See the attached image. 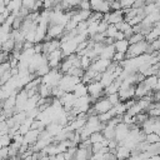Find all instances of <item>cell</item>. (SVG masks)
<instances>
[{
	"mask_svg": "<svg viewBox=\"0 0 160 160\" xmlns=\"http://www.w3.org/2000/svg\"><path fill=\"white\" fill-rule=\"evenodd\" d=\"M78 8L81 9V10H91V6H90L89 0H81V1L79 2Z\"/></svg>",
	"mask_w": 160,
	"mask_h": 160,
	"instance_id": "40",
	"label": "cell"
},
{
	"mask_svg": "<svg viewBox=\"0 0 160 160\" xmlns=\"http://www.w3.org/2000/svg\"><path fill=\"white\" fill-rule=\"evenodd\" d=\"M65 29L62 25H58V24H49L48 25V31H46V36L45 40L49 39H60L61 35L64 34Z\"/></svg>",
	"mask_w": 160,
	"mask_h": 160,
	"instance_id": "7",
	"label": "cell"
},
{
	"mask_svg": "<svg viewBox=\"0 0 160 160\" xmlns=\"http://www.w3.org/2000/svg\"><path fill=\"white\" fill-rule=\"evenodd\" d=\"M111 102L109 101V99L106 98V96H100V98H98L94 102H92V110H94V112L95 114H101V112H105V111H108V110H110L111 109Z\"/></svg>",
	"mask_w": 160,
	"mask_h": 160,
	"instance_id": "4",
	"label": "cell"
},
{
	"mask_svg": "<svg viewBox=\"0 0 160 160\" xmlns=\"http://www.w3.org/2000/svg\"><path fill=\"white\" fill-rule=\"evenodd\" d=\"M0 142H1L2 146H9L11 144V135L10 134L0 135Z\"/></svg>",
	"mask_w": 160,
	"mask_h": 160,
	"instance_id": "36",
	"label": "cell"
},
{
	"mask_svg": "<svg viewBox=\"0 0 160 160\" xmlns=\"http://www.w3.org/2000/svg\"><path fill=\"white\" fill-rule=\"evenodd\" d=\"M108 22L105 21V20H100L99 21V24H98V32H105V30H106V28H108Z\"/></svg>",
	"mask_w": 160,
	"mask_h": 160,
	"instance_id": "43",
	"label": "cell"
},
{
	"mask_svg": "<svg viewBox=\"0 0 160 160\" xmlns=\"http://www.w3.org/2000/svg\"><path fill=\"white\" fill-rule=\"evenodd\" d=\"M114 54H115L114 44H109V45L105 44V46L102 48V50H101L99 58H101V59H106V60H111L112 56H114Z\"/></svg>",
	"mask_w": 160,
	"mask_h": 160,
	"instance_id": "16",
	"label": "cell"
},
{
	"mask_svg": "<svg viewBox=\"0 0 160 160\" xmlns=\"http://www.w3.org/2000/svg\"><path fill=\"white\" fill-rule=\"evenodd\" d=\"M40 131L41 130H38V129H30L26 134H24V144L31 146L32 144H35V141L38 140L39 135H40Z\"/></svg>",
	"mask_w": 160,
	"mask_h": 160,
	"instance_id": "13",
	"label": "cell"
},
{
	"mask_svg": "<svg viewBox=\"0 0 160 160\" xmlns=\"http://www.w3.org/2000/svg\"><path fill=\"white\" fill-rule=\"evenodd\" d=\"M118 94H119L120 101H126L129 99H132L135 98V85H131L125 89H119Z\"/></svg>",
	"mask_w": 160,
	"mask_h": 160,
	"instance_id": "14",
	"label": "cell"
},
{
	"mask_svg": "<svg viewBox=\"0 0 160 160\" xmlns=\"http://www.w3.org/2000/svg\"><path fill=\"white\" fill-rule=\"evenodd\" d=\"M129 41L128 39H120V40H115L114 41V48H115V51H119V52H126L128 48H129Z\"/></svg>",
	"mask_w": 160,
	"mask_h": 160,
	"instance_id": "22",
	"label": "cell"
},
{
	"mask_svg": "<svg viewBox=\"0 0 160 160\" xmlns=\"http://www.w3.org/2000/svg\"><path fill=\"white\" fill-rule=\"evenodd\" d=\"M49 71H50V66H49V65H48V62H46V64H44V65L39 66L34 74H35L36 76H39V78H42V76H44L45 74H48Z\"/></svg>",
	"mask_w": 160,
	"mask_h": 160,
	"instance_id": "32",
	"label": "cell"
},
{
	"mask_svg": "<svg viewBox=\"0 0 160 160\" xmlns=\"http://www.w3.org/2000/svg\"><path fill=\"white\" fill-rule=\"evenodd\" d=\"M91 61H92V59H91L89 55H86V54L81 55V56H80V66H81V69H84V70L89 69Z\"/></svg>",
	"mask_w": 160,
	"mask_h": 160,
	"instance_id": "29",
	"label": "cell"
},
{
	"mask_svg": "<svg viewBox=\"0 0 160 160\" xmlns=\"http://www.w3.org/2000/svg\"><path fill=\"white\" fill-rule=\"evenodd\" d=\"M79 81H81V78H79V76H74V75H70V74H62L60 81H59V86L65 92H70V91H72L74 86Z\"/></svg>",
	"mask_w": 160,
	"mask_h": 160,
	"instance_id": "2",
	"label": "cell"
},
{
	"mask_svg": "<svg viewBox=\"0 0 160 160\" xmlns=\"http://www.w3.org/2000/svg\"><path fill=\"white\" fill-rule=\"evenodd\" d=\"M22 6V0H9L6 4V9L10 12H18L20 10V8Z\"/></svg>",
	"mask_w": 160,
	"mask_h": 160,
	"instance_id": "23",
	"label": "cell"
},
{
	"mask_svg": "<svg viewBox=\"0 0 160 160\" xmlns=\"http://www.w3.org/2000/svg\"><path fill=\"white\" fill-rule=\"evenodd\" d=\"M48 58V65L50 66V69H59L61 60L64 59V54L61 51V49H56L51 52H49L46 55Z\"/></svg>",
	"mask_w": 160,
	"mask_h": 160,
	"instance_id": "5",
	"label": "cell"
},
{
	"mask_svg": "<svg viewBox=\"0 0 160 160\" xmlns=\"http://www.w3.org/2000/svg\"><path fill=\"white\" fill-rule=\"evenodd\" d=\"M72 92H74V95H75L76 98L82 96V95H86V94H88V85H86L85 82H82V81H79V82L74 86Z\"/></svg>",
	"mask_w": 160,
	"mask_h": 160,
	"instance_id": "21",
	"label": "cell"
},
{
	"mask_svg": "<svg viewBox=\"0 0 160 160\" xmlns=\"http://www.w3.org/2000/svg\"><path fill=\"white\" fill-rule=\"evenodd\" d=\"M130 154H131V150L129 148H126L125 145H118L116 150H115V155H116V159H125V158H130Z\"/></svg>",
	"mask_w": 160,
	"mask_h": 160,
	"instance_id": "20",
	"label": "cell"
},
{
	"mask_svg": "<svg viewBox=\"0 0 160 160\" xmlns=\"http://www.w3.org/2000/svg\"><path fill=\"white\" fill-rule=\"evenodd\" d=\"M104 139H105V136H104L102 131H94V132H91V134H90V136H89V140L91 141V144H92V142L102 141Z\"/></svg>",
	"mask_w": 160,
	"mask_h": 160,
	"instance_id": "30",
	"label": "cell"
},
{
	"mask_svg": "<svg viewBox=\"0 0 160 160\" xmlns=\"http://www.w3.org/2000/svg\"><path fill=\"white\" fill-rule=\"evenodd\" d=\"M111 62V60H106V59H101V58H96V59H94L92 61H91V64H90V69H92L94 71H96V72H104L106 69H108V66H109V64Z\"/></svg>",
	"mask_w": 160,
	"mask_h": 160,
	"instance_id": "10",
	"label": "cell"
},
{
	"mask_svg": "<svg viewBox=\"0 0 160 160\" xmlns=\"http://www.w3.org/2000/svg\"><path fill=\"white\" fill-rule=\"evenodd\" d=\"M60 45H61V42H60V40H58V39L44 40V41H42V52L48 55L49 52H51V51H54V50H56V49H60Z\"/></svg>",
	"mask_w": 160,
	"mask_h": 160,
	"instance_id": "12",
	"label": "cell"
},
{
	"mask_svg": "<svg viewBox=\"0 0 160 160\" xmlns=\"http://www.w3.org/2000/svg\"><path fill=\"white\" fill-rule=\"evenodd\" d=\"M80 1H81V0H80Z\"/></svg>",
	"mask_w": 160,
	"mask_h": 160,
	"instance_id": "45",
	"label": "cell"
},
{
	"mask_svg": "<svg viewBox=\"0 0 160 160\" xmlns=\"http://www.w3.org/2000/svg\"><path fill=\"white\" fill-rule=\"evenodd\" d=\"M14 48H15V40H14V38L12 36H10L6 41H4L1 45H0V50H2V51H5V52H11L12 50H14Z\"/></svg>",
	"mask_w": 160,
	"mask_h": 160,
	"instance_id": "24",
	"label": "cell"
},
{
	"mask_svg": "<svg viewBox=\"0 0 160 160\" xmlns=\"http://www.w3.org/2000/svg\"><path fill=\"white\" fill-rule=\"evenodd\" d=\"M124 59H126L125 58V52H119V51H115V54H114V56H112V61H116V62H120V61H122Z\"/></svg>",
	"mask_w": 160,
	"mask_h": 160,
	"instance_id": "39",
	"label": "cell"
},
{
	"mask_svg": "<svg viewBox=\"0 0 160 160\" xmlns=\"http://www.w3.org/2000/svg\"><path fill=\"white\" fill-rule=\"evenodd\" d=\"M110 2V11L112 10H121V4L119 0H112V1H109Z\"/></svg>",
	"mask_w": 160,
	"mask_h": 160,
	"instance_id": "41",
	"label": "cell"
},
{
	"mask_svg": "<svg viewBox=\"0 0 160 160\" xmlns=\"http://www.w3.org/2000/svg\"><path fill=\"white\" fill-rule=\"evenodd\" d=\"M38 94L41 98H49V96H51V86L48 85V84L40 82L39 89H38Z\"/></svg>",
	"mask_w": 160,
	"mask_h": 160,
	"instance_id": "26",
	"label": "cell"
},
{
	"mask_svg": "<svg viewBox=\"0 0 160 160\" xmlns=\"http://www.w3.org/2000/svg\"><path fill=\"white\" fill-rule=\"evenodd\" d=\"M59 100H60V102H61L64 110L69 111V110L74 106V102H75V100H76V96L74 95L72 91H70V92H65L61 98H59Z\"/></svg>",
	"mask_w": 160,
	"mask_h": 160,
	"instance_id": "11",
	"label": "cell"
},
{
	"mask_svg": "<svg viewBox=\"0 0 160 160\" xmlns=\"http://www.w3.org/2000/svg\"><path fill=\"white\" fill-rule=\"evenodd\" d=\"M88 94L94 99L96 100L98 98L104 95V86L101 85L100 81L98 80H92L88 84Z\"/></svg>",
	"mask_w": 160,
	"mask_h": 160,
	"instance_id": "6",
	"label": "cell"
},
{
	"mask_svg": "<svg viewBox=\"0 0 160 160\" xmlns=\"http://www.w3.org/2000/svg\"><path fill=\"white\" fill-rule=\"evenodd\" d=\"M115 78H114V75H112V72H110V71H108V70H105L104 72H101V78H100V82H101V85L104 86V88H106L110 82H112V80H114Z\"/></svg>",
	"mask_w": 160,
	"mask_h": 160,
	"instance_id": "25",
	"label": "cell"
},
{
	"mask_svg": "<svg viewBox=\"0 0 160 160\" xmlns=\"http://www.w3.org/2000/svg\"><path fill=\"white\" fill-rule=\"evenodd\" d=\"M140 40H144V35H142L141 32H132V34L128 38L129 44H135V42H138V41H140Z\"/></svg>",
	"mask_w": 160,
	"mask_h": 160,
	"instance_id": "34",
	"label": "cell"
},
{
	"mask_svg": "<svg viewBox=\"0 0 160 160\" xmlns=\"http://www.w3.org/2000/svg\"><path fill=\"white\" fill-rule=\"evenodd\" d=\"M62 125L61 124H59V122H56V121H51V122H49L46 126H45V130L54 138L55 135H58L61 130H62Z\"/></svg>",
	"mask_w": 160,
	"mask_h": 160,
	"instance_id": "19",
	"label": "cell"
},
{
	"mask_svg": "<svg viewBox=\"0 0 160 160\" xmlns=\"http://www.w3.org/2000/svg\"><path fill=\"white\" fill-rule=\"evenodd\" d=\"M142 82H144L151 91H154L155 85H156V82H158V75H148V76L144 78Z\"/></svg>",
	"mask_w": 160,
	"mask_h": 160,
	"instance_id": "27",
	"label": "cell"
},
{
	"mask_svg": "<svg viewBox=\"0 0 160 160\" xmlns=\"http://www.w3.org/2000/svg\"><path fill=\"white\" fill-rule=\"evenodd\" d=\"M92 154L91 151V146L90 148H85V146H78L76 148V151L74 154V159H78V160H82V159H88L90 158V155Z\"/></svg>",
	"mask_w": 160,
	"mask_h": 160,
	"instance_id": "15",
	"label": "cell"
},
{
	"mask_svg": "<svg viewBox=\"0 0 160 160\" xmlns=\"http://www.w3.org/2000/svg\"><path fill=\"white\" fill-rule=\"evenodd\" d=\"M151 92L152 91L142 81L135 85V98H138V99H140V98H142V96H145L148 94H151Z\"/></svg>",
	"mask_w": 160,
	"mask_h": 160,
	"instance_id": "18",
	"label": "cell"
},
{
	"mask_svg": "<svg viewBox=\"0 0 160 160\" xmlns=\"http://www.w3.org/2000/svg\"><path fill=\"white\" fill-rule=\"evenodd\" d=\"M148 118H149L148 111H141V112H139L138 115H135V124H138V125L140 126Z\"/></svg>",
	"mask_w": 160,
	"mask_h": 160,
	"instance_id": "35",
	"label": "cell"
},
{
	"mask_svg": "<svg viewBox=\"0 0 160 160\" xmlns=\"http://www.w3.org/2000/svg\"><path fill=\"white\" fill-rule=\"evenodd\" d=\"M35 2H36V0H22V8L28 9L29 11H32Z\"/></svg>",
	"mask_w": 160,
	"mask_h": 160,
	"instance_id": "38",
	"label": "cell"
},
{
	"mask_svg": "<svg viewBox=\"0 0 160 160\" xmlns=\"http://www.w3.org/2000/svg\"><path fill=\"white\" fill-rule=\"evenodd\" d=\"M106 98L109 99V101L111 102V105H115V104L120 102V98H119V94H118V92L109 94V95H106Z\"/></svg>",
	"mask_w": 160,
	"mask_h": 160,
	"instance_id": "37",
	"label": "cell"
},
{
	"mask_svg": "<svg viewBox=\"0 0 160 160\" xmlns=\"http://www.w3.org/2000/svg\"><path fill=\"white\" fill-rule=\"evenodd\" d=\"M148 49H149V42L144 39V40H140L135 44H130L126 52H125V58L129 59V58H135V56H139L141 54H148Z\"/></svg>",
	"mask_w": 160,
	"mask_h": 160,
	"instance_id": "1",
	"label": "cell"
},
{
	"mask_svg": "<svg viewBox=\"0 0 160 160\" xmlns=\"http://www.w3.org/2000/svg\"><path fill=\"white\" fill-rule=\"evenodd\" d=\"M116 32H118V28H116V25H114V24H109L104 34H105V36H108V38H112V39H114V36L116 35Z\"/></svg>",
	"mask_w": 160,
	"mask_h": 160,
	"instance_id": "33",
	"label": "cell"
},
{
	"mask_svg": "<svg viewBox=\"0 0 160 160\" xmlns=\"http://www.w3.org/2000/svg\"><path fill=\"white\" fill-rule=\"evenodd\" d=\"M61 76H62V72L59 69H50V71L41 78V82L48 84L52 88V86L59 85V81H60Z\"/></svg>",
	"mask_w": 160,
	"mask_h": 160,
	"instance_id": "3",
	"label": "cell"
},
{
	"mask_svg": "<svg viewBox=\"0 0 160 160\" xmlns=\"http://www.w3.org/2000/svg\"><path fill=\"white\" fill-rule=\"evenodd\" d=\"M129 131H130V125L120 121L115 126V136H114V139L118 142H120V141H122L126 138V135L129 134Z\"/></svg>",
	"mask_w": 160,
	"mask_h": 160,
	"instance_id": "8",
	"label": "cell"
},
{
	"mask_svg": "<svg viewBox=\"0 0 160 160\" xmlns=\"http://www.w3.org/2000/svg\"><path fill=\"white\" fill-rule=\"evenodd\" d=\"M160 36V25H152L151 29L148 31V34L144 36V39L148 42H151L154 40H156Z\"/></svg>",
	"mask_w": 160,
	"mask_h": 160,
	"instance_id": "17",
	"label": "cell"
},
{
	"mask_svg": "<svg viewBox=\"0 0 160 160\" xmlns=\"http://www.w3.org/2000/svg\"><path fill=\"white\" fill-rule=\"evenodd\" d=\"M76 48H78V42L74 38H71L69 40H65V41H61V45H60V49H61L64 56L76 52Z\"/></svg>",
	"mask_w": 160,
	"mask_h": 160,
	"instance_id": "9",
	"label": "cell"
},
{
	"mask_svg": "<svg viewBox=\"0 0 160 160\" xmlns=\"http://www.w3.org/2000/svg\"><path fill=\"white\" fill-rule=\"evenodd\" d=\"M142 111V109H141V106H140V104L138 102V100L126 110V112L129 114V115H131V116H135V115H138L139 112H141Z\"/></svg>",
	"mask_w": 160,
	"mask_h": 160,
	"instance_id": "28",
	"label": "cell"
},
{
	"mask_svg": "<svg viewBox=\"0 0 160 160\" xmlns=\"http://www.w3.org/2000/svg\"><path fill=\"white\" fill-rule=\"evenodd\" d=\"M119 1L121 4V8L122 9H126V8H131L136 0H119Z\"/></svg>",
	"mask_w": 160,
	"mask_h": 160,
	"instance_id": "44",
	"label": "cell"
},
{
	"mask_svg": "<svg viewBox=\"0 0 160 160\" xmlns=\"http://www.w3.org/2000/svg\"><path fill=\"white\" fill-rule=\"evenodd\" d=\"M9 125L6 124V121H0V135H4V134H9Z\"/></svg>",
	"mask_w": 160,
	"mask_h": 160,
	"instance_id": "42",
	"label": "cell"
},
{
	"mask_svg": "<svg viewBox=\"0 0 160 160\" xmlns=\"http://www.w3.org/2000/svg\"><path fill=\"white\" fill-rule=\"evenodd\" d=\"M146 142L149 144H154V142H159L160 141V135L156 134V132H149V134H145V139H144Z\"/></svg>",
	"mask_w": 160,
	"mask_h": 160,
	"instance_id": "31",
	"label": "cell"
}]
</instances>
